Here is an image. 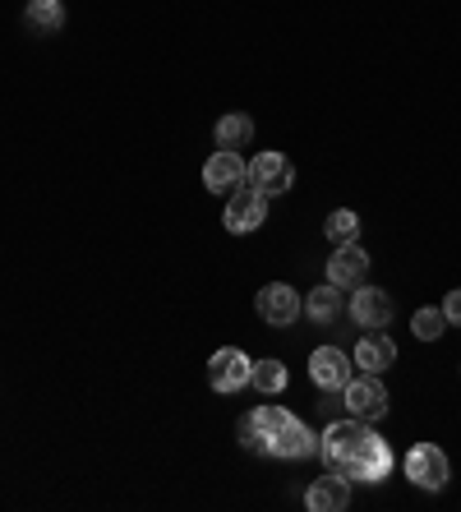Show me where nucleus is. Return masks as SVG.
I'll list each match as a JSON object with an SVG mask.
<instances>
[{
	"mask_svg": "<svg viewBox=\"0 0 461 512\" xmlns=\"http://www.w3.org/2000/svg\"><path fill=\"white\" fill-rule=\"evenodd\" d=\"M319 457L328 462V471L346 476L351 485H383L392 471V448L383 443V434L369 429V420H332L319 439Z\"/></svg>",
	"mask_w": 461,
	"mask_h": 512,
	"instance_id": "f257e3e1",
	"label": "nucleus"
},
{
	"mask_svg": "<svg viewBox=\"0 0 461 512\" xmlns=\"http://www.w3.org/2000/svg\"><path fill=\"white\" fill-rule=\"evenodd\" d=\"M236 439L245 443L249 453L277 457V462H300V457L319 453V439L314 429L300 416H291L286 406H254L236 420Z\"/></svg>",
	"mask_w": 461,
	"mask_h": 512,
	"instance_id": "f03ea898",
	"label": "nucleus"
},
{
	"mask_svg": "<svg viewBox=\"0 0 461 512\" xmlns=\"http://www.w3.org/2000/svg\"><path fill=\"white\" fill-rule=\"evenodd\" d=\"M245 185L263 199H277L296 185V167H291V157L286 153H259L245 162Z\"/></svg>",
	"mask_w": 461,
	"mask_h": 512,
	"instance_id": "7ed1b4c3",
	"label": "nucleus"
},
{
	"mask_svg": "<svg viewBox=\"0 0 461 512\" xmlns=\"http://www.w3.org/2000/svg\"><path fill=\"white\" fill-rule=\"evenodd\" d=\"M342 402L355 420H383L388 416V388L379 374H351V383L342 388Z\"/></svg>",
	"mask_w": 461,
	"mask_h": 512,
	"instance_id": "20e7f679",
	"label": "nucleus"
},
{
	"mask_svg": "<svg viewBox=\"0 0 461 512\" xmlns=\"http://www.w3.org/2000/svg\"><path fill=\"white\" fill-rule=\"evenodd\" d=\"M402 466H406V480H411V485H420V489H443L452 480L448 453H443L438 443H415Z\"/></svg>",
	"mask_w": 461,
	"mask_h": 512,
	"instance_id": "39448f33",
	"label": "nucleus"
},
{
	"mask_svg": "<svg viewBox=\"0 0 461 512\" xmlns=\"http://www.w3.org/2000/svg\"><path fill=\"white\" fill-rule=\"evenodd\" d=\"M392 314H397L392 310V296L379 291V286H355V296H346V319H351L355 328H365V333L388 328Z\"/></svg>",
	"mask_w": 461,
	"mask_h": 512,
	"instance_id": "423d86ee",
	"label": "nucleus"
},
{
	"mask_svg": "<svg viewBox=\"0 0 461 512\" xmlns=\"http://www.w3.org/2000/svg\"><path fill=\"white\" fill-rule=\"evenodd\" d=\"M268 222V203L263 194H254L249 185H240L236 194H226V213H222V227L231 236H249V231H259Z\"/></svg>",
	"mask_w": 461,
	"mask_h": 512,
	"instance_id": "0eeeda50",
	"label": "nucleus"
},
{
	"mask_svg": "<svg viewBox=\"0 0 461 512\" xmlns=\"http://www.w3.org/2000/svg\"><path fill=\"white\" fill-rule=\"evenodd\" d=\"M249 365L254 360L245 351H236V346L213 351V360H208V388L213 393H240V388H249Z\"/></svg>",
	"mask_w": 461,
	"mask_h": 512,
	"instance_id": "6e6552de",
	"label": "nucleus"
},
{
	"mask_svg": "<svg viewBox=\"0 0 461 512\" xmlns=\"http://www.w3.org/2000/svg\"><path fill=\"white\" fill-rule=\"evenodd\" d=\"M254 310H259V319L272 323V328H291V323L300 319V296H296V286L268 282L259 296H254Z\"/></svg>",
	"mask_w": 461,
	"mask_h": 512,
	"instance_id": "1a4fd4ad",
	"label": "nucleus"
},
{
	"mask_svg": "<svg viewBox=\"0 0 461 512\" xmlns=\"http://www.w3.org/2000/svg\"><path fill=\"white\" fill-rule=\"evenodd\" d=\"M203 185L213 194H236L240 185H245V162H240V153L217 148V153L203 162Z\"/></svg>",
	"mask_w": 461,
	"mask_h": 512,
	"instance_id": "9d476101",
	"label": "nucleus"
},
{
	"mask_svg": "<svg viewBox=\"0 0 461 512\" xmlns=\"http://www.w3.org/2000/svg\"><path fill=\"white\" fill-rule=\"evenodd\" d=\"M365 273H369V254L360 250V245H337L332 250V259H328V282L332 286H342V291H355V286L365 282Z\"/></svg>",
	"mask_w": 461,
	"mask_h": 512,
	"instance_id": "9b49d317",
	"label": "nucleus"
},
{
	"mask_svg": "<svg viewBox=\"0 0 461 512\" xmlns=\"http://www.w3.org/2000/svg\"><path fill=\"white\" fill-rule=\"evenodd\" d=\"M305 508L309 512H346L351 508V480L337 476V471L319 476L314 485L305 489Z\"/></svg>",
	"mask_w": 461,
	"mask_h": 512,
	"instance_id": "f8f14e48",
	"label": "nucleus"
},
{
	"mask_svg": "<svg viewBox=\"0 0 461 512\" xmlns=\"http://www.w3.org/2000/svg\"><path fill=\"white\" fill-rule=\"evenodd\" d=\"M309 379L319 383V388H346L351 383V356H346L342 346H319L309 356Z\"/></svg>",
	"mask_w": 461,
	"mask_h": 512,
	"instance_id": "ddd939ff",
	"label": "nucleus"
},
{
	"mask_svg": "<svg viewBox=\"0 0 461 512\" xmlns=\"http://www.w3.org/2000/svg\"><path fill=\"white\" fill-rule=\"evenodd\" d=\"M392 360H397V342H392L383 328L365 333V337H360V346H355V370H365V374L392 370Z\"/></svg>",
	"mask_w": 461,
	"mask_h": 512,
	"instance_id": "4468645a",
	"label": "nucleus"
},
{
	"mask_svg": "<svg viewBox=\"0 0 461 512\" xmlns=\"http://www.w3.org/2000/svg\"><path fill=\"white\" fill-rule=\"evenodd\" d=\"M305 319H314V323H337V319H346V291L342 286H332V282H323V286H314L305 296Z\"/></svg>",
	"mask_w": 461,
	"mask_h": 512,
	"instance_id": "2eb2a0df",
	"label": "nucleus"
},
{
	"mask_svg": "<svg viewBox=\"0 0 461 512\" xmlns=\"http://www.w3.org/2000/svg\"><path fill=\"white\" fill-rule=\"evenodd\" d=\"M24 28L37 37H51L65 28V0H28L24 10Z\"/></svg>",
	"mask_w": 461,
	"mask_h": 512,
	"instance_id": "dca6fc26",
	"label": "nucleus"
},
{
	"mask_svg": "<svg viewBox=\"0 0 461 512\" xmlns=\"http://www.w3.org/2000/svg\"><path fill=\"white\" fill-rule=\"evenodd\" d=\"M213 139H217V148H231V153H240V148H249V139H254V120H249L245 111H231V116L217 120Z\"/></svg>",
	"mask_w": 461,
	"mask_h": 512,
	"instance_id": "f3484780",
	"label": "nucleus"
},
{
	"mask_svg": "<svg viewBox=\"0 0 461 512\" xmlns=\"http://www.w3.org/2000/svg\"><path fill=\"white\" fill-rule=\"evenodd\" d=\"M249 388L263 393V397L282 393L286 388V365L282 360H254V365H249Z\"/></svg>",
	"mask_w": 461,
	"mask_h": 512,
	"instance_id": "a211bd4d",
	"label": "nucleus"
},
{
	"mask_svg": "<svg viewBox=\"0 0 461 512\" xmlns=\"http://www.w3.org/2000/svg\"><path fill=\"white\" fill-rule=\"evenodd\" d=\"M323 231H328L332 245H351L355 236H360V217L351 213V208H337V213H328V222H323Z\"/></svg>",
	"mask_w": 461,
	"mask_h": 512,
	"instance_id": "6ab92c4d",
	"label": "nucleus"
},
{
	"mask_svg": "<svg viewBox=\"0 0 461 512\" xmlns=\"http://www.w3.org/2000/svg\"><path fill=\"white\" fill-rule=\"evenodd\" d=\"M411 333L420 337V342H438V337L448 333V314H443V305H438V310H415Z\"/></svg>",
	"mask_w": 461,
	"mask_h": 512,
	"instance_id": "aec40b11",
	"label": "nucleus"
},
{
	"mask_svg": "<svg viewBox=\"0 0 461 512\" xmlns=\"http://www.w3.org/2000/svg\"><path fill=\"white\" fill-rule=\"evenodd\" d=\"M319 411H323V416H328V420H337V411H346V402H342V388H319Z\"/></svg>",
	"mask_w": 461,
	"mask_h": 512,
	"instance_id": "412c9836",
	"label": "nucleus"
},
{
	"mask_svg": "<svg viewBox=\"0 0 461 512\" xmlns=\"http://www.w3.org/2000/svg\"><path fill=\"white\" fill-rule=\"evenodd\" d=\"M443 314H448V323H461V286H457V291H448V300H443Z\"/></svg>",
	"mask_w": 461,
	"mask_h": 512,
	"instance_id": "4be33fe9",
	"label": "nucleus"
}]
</instances>
